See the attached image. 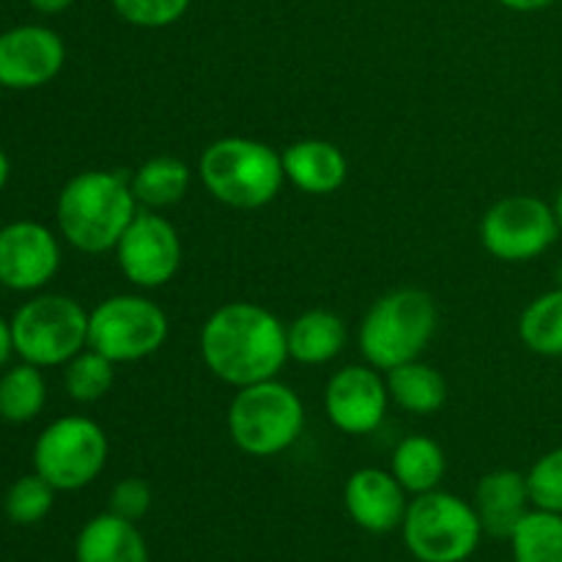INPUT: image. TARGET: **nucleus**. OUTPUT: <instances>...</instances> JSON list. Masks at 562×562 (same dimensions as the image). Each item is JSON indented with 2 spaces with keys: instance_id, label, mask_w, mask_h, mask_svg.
I'll list each match as a JSON object with an SVG mask.
<instances>
[{
  "instance_id": "nucleus-26",
  "label": "nucleus",
  "mask_w": 562,
  "mask_h": 562,
  "mask_svg": "<svg viewBox=\"0 0 562 562\" xmlns=\"http://www.w3.org/2000/svg\"><path fill=\"white\" fill-rule=\"evenodd\" d=\"M115 362L99 355L97 349L86 346L77 357H71L64 366V387L66 395L77 404H97L113 390Z\"/></svg>"
},
{
  "instance_id": "nucleus-30",
  "label": "nucleus",
  "mask_w": 562,
  "mask_h": 562,
  "mask_svg": "<svg viewBox=\"0 0 562 562\" xmlns=\"http://www.w3.org/2000/svg\"><path fill=\"white\" fill-rule=\"evenodd\" d=\"M151 503L154 492L148 486V481H143V477H124L110 492V514L135 521V525L151 510Z\"/></svg>"
},
{
  "instance_id": "nucleus-36",
  "label": "nucleus",
  "mask_w": 562,
  "mask_h": 562,
  "mask_svg": "<svg viewBox=\"0 0 562 562\" xmlns=\"http://www.w3.org/2000/svg\"><path fill=\"white\" fill-rule=\"evenodd\" d=\"M560 283H562V267H560Z\"/></svg>"
},
{
  "instance_id": "nucleus-20",
  "label": "nucleus",
  "mask_w": 562,
  "mask_h": 562,
  "mask_svg": "<svg viewBox=\"0 0 562 562\" xmlns=\"http://www.w3.org/2000/svg\"><path fill=\"white\" fill-rule=\"evenodd\" d=\"M390 472L406 488V494L417 497V494H428L439 488L445 472H448V459H445V450L437 439L412 434V437H404L395 445Z\"/></svg>"
},
{
  "instance_id": "nucleus-2",
  "label": "nucleus",
  "mask_w": 562,
  "mask_h": 562,
  "mask_svg": "<svg viewBox=\"0 0 562 562\" xmlns=\"http://www.w3.org/2000/svg\"><path fill=\"white\" fill-rule=\"evenodd\" d=\"M137 212L126 170H82L66 181L55 203L60 236L88 256L115 250Z\"/></svg>"
},
{
  "instance_id": "nucleus-35",
  "label": "nucleus",
  "mask_w": 562,
  "mask_h": 562,
  "mask_svg": "<svg viewBox=\"0 0 562 562\" xmlns=\"http://www.w3.org/2000/svg\"><path fill=\"white\" fill-rule=\"evenodd\" d=\"M552 212H554V220H558L560 234H562V187H560L558 195H554V201H552Z\"/></svg>"
},
{
  "instance_id": "nucleus-22",
  "label": "nucleus",
  "mask_w": 562,
  "mask_h": 562,
  "mask_svg": "<svg viewBox=\"0 0 562 562\" xmlns=\"http://www.w3.org/2000/svg\"><path fill=\"white\" fill-rule=\"evenodd\" d=\"M384 379H387L390 401L409 415H437L448 401V382L442 373L420 360L393 368Z\"/></svg>"
},
{
  "instance_id": "nucleus-25",
  "label": "nucleus",
  "mask_w": 562,
  "mask_h": 562,
  "mask_svg": "<svg viewBox=\"0 0 562 562\" xmlns=\"http://www.w3.org/2000/svg\"><path fill=\"white\" fill-rule=\"evenodd\" d=\"M508 541L514 562H562V514L532 508Z\"/></svg>"
},
{
  "instance_id": "nucleus-29",
  "label": "nucleus",
  "mask_w": 562,
  "mask_h": 562,
  "mask_svg": "<svg viewBox=\"0 0 562 562\" xmlns=\"http://www.w3.org/2000/svg\"><path fill=\"white\" fill-rule=\"evenodd\" d=\"M113 11L124 22L146 31H159L173 22H179L187 14L192 0H110Z\"/></svg>"
},
{
  "instance_id": "nucleus-14",
  "label": "nucleus",
  "mask_w": 562,
  "mask_h": 562,
  "mask_svg": "<svg viewBox=\"0 0 562 562\" xmlns=\"http://www.w3.org/2000/svg\"><path fill=\"white\" fill-rule=\"evenodd\" d=\"M66 44L53 27L16 25L0 33V86L9 91H33L60 75Z\"/></svg>"
},
{
  "instance_id": "nucleus-27",
  "label": "nucleus",
  "mask_w": 562,
  "mask_h": 562,
  "mask_svg": "<svg viewBox=\"0 0 562 562\" xmlns=\"http://www.w3.org/2000/svg\"><path fill=\"white\" fill-rule=\"evenodd\" d=\"M55 492H58V488H55L53 483L44 481L38 472L20 477V481L11 483L9 492H5V516L20 527L38 525V521L47 519V514L53 510Z\"/></svg>"
},
{
  "instance_id": "nucleus-11",
  "label": "nucleus",
  "mask_w": 562,
  "mask_h": 562,
  "mask_svg": "<svg viewBox=\"0 0 562 562\" xmlns=\"http://www.w3.org/2000/svg\"><path fill=\"white\" fill-rule=\"evenodd\" d=\"M181 258V236L176 225L162 214L151 209H140L130 228L115 245V261L121 274L137 289H162L179 274Z\"/></svg>"
},
{
  "instance_id": "nucleus-34",
  "label": "nucleus",
  "mask_w": 562,
  "mask_h": 562,
  "mask_svg": "<svg viewBox=\"0 0 562 562\" xmlns=\"http://www.w3.org/2000/svg\"><path fill=\"white\" fill-rule=\"evenodd\" d=\"M9 176H11V162H9V154L0 148V192H3V187L9 184Z\"/></svg>"
},
{
  "instance_id": "nucleus-4",
  "label": "nucleus",
  "mask_w": 562,
  "mask_h": 562,
  "mask_svg": "<svg viewBox=\"0 0 562 562\" xmlns=\"http://www.w3.org/2000/svg\"><path fill=\"white\" fill-rule=\"evenodd\" d=\"M439 327V307L423 289H395L379 296L362 316L357 346L368 366L382 373L420 360Z\"/></svg>"
},
{
  "instance_id": "nucleus-24",
  "label": "nucleus",
  "mask_w": 562,
  "mask_h": 562,
  "mask_svg": "<svg viewBox=\"0 0 562 562\" xmlns=\"http://www.w3.org/2000/svg\"><path fill=\"white\" fill-rule=\"evenodd\" d=\"M519 338L532 355L562 357V283L543 291L525 307L519 318Z\"/></svg>"
},
{
  "instance_id": "nucleus-32",
  "label": "nucleus",
  "mask_w": 562,
  "mask_h": 562,
  "mask_svg": "<svg viewBox=\"0 0 562 562\" xmlns=\"http://www.w3.org/2000/svg\"><path fill=\"white\" fill-rule=\"evenodd\" d=\"M14 355V338H11V322H5L0 316V368L9 362V357Z\"/></svg>"
},
{
  "instance_id": "nucleus-21",
  "label": "nucleus",
  "mask_w": 562,
  "mask_h": 562,
  "mask_svg": "<svg viewBox=\"0 0 562 562\" xmlns=\"http://www.w3.org/2000/svg\"><path fill=\"white\" fill-rule=\"evenodd\" d=\"M132 179V192H135L140 209H170L190 192L192 170L184 159L173 154H159V157L146 159Z\"/></svg>"
},
{
  "instance_id": "nucleus-1",
  "label": "nucleus",
  "mask_w": 562,
  "mask_h": 562,
  "mask_svg": "<svg viewBox=\"0 0 562 562\" xmlns=\"http://www.w3.org/2000/svg\"><path fill=\"white\" fill-rule=\"evenodd\" d=\"M201 357L212 376L236 390L278 379L291 360L285 324L256 302H225L203 322Z\"/></svg>"
},
{
  "instance_id": "nucleus-17",
  "label": "nucleus",
  "mask_w": 562,
  "mask_h": 562,
  "mask_svg": "<svg viewBox=\"0 0 562 562\" xmlns=\"http://www.w3.org/2000/svg\"><path fill=\"white\" fill-rule=\"evenodd\" d=\"M285 181L305 195H333L349 179V159L335 143L307 137L283 151Z\"/></svg>"
},
{
  "instance_id": "nucleus-18",
  "label": "nucleus",
  "mask_w": 562,
  "mask_h": 562,
  "mask_svg": "<svg viewBox=\"0 0 562 562\" xmlns=\"http://www.w3.org/2000/svg\"><path fill=\"white\" fill-rule=\"evenodd\" d=\"M77 562H151L146 538L135 521L115 514H99L80 530L75 541Z\"/></svg>"
},
{
  "instance_id": "nucleus-31",
  "label": "nucleus",
  "mask_w": 562,
  "mask_h": 562,
  "mask_svg": "<svg viewBox=\"0 0 562 562\" xmlns=\"http://www.w3.org/2000/svg\"><path fill=\"white\" fill-rule=\"evenodd\" d=\"M497 3H503L505 9H510V11H519V14H530V11L549 9L554 0H497Z\"/></svg>"
},
{
  "instance_id": "nucleus-12",
  "label": "nucleus",
  "mask_w": 562,
  "mask_h": 562,
  "mask_svg": "<svg viewBox=\"0 0 562 562\" xmlns=\"http://www.w3.org/2000/svg\"><path fill=\"white\" fill-rule=\"evenodd\" d=\"M329 423L349 437L379 431L390 409L387 379L373 366H346L329 376L324 390Z\"/></svg>"
},
{
  "instance_id": "nucleus-7",
  "label": "nucleus",
  "mask_w": 562,
  "mask_h": 562,
  "mask_svg": "<svg viewBox=\"0 0 562 562\" xmlns=\"http://www.w3.org/2000/svg\"><path fill=\"white\" fill-rule=\"evenodd\" d=\"M14 355L36 368L66 366L88 346V311L66 294H38L11 318Z\"/></svg>"
},
{
  "instance_id": "nucleus-3",
  "label": "nucleus",
  "mask_w": 562,
  "mask_h": 562,
  "mask_svg": "<svg viewBox=\"0 0 562 562\" xmlns=\"http://www.w3.org/2000/svg\"><path fill=\"white\" fill-rule=\"evenodd\" d=\"M198 176L223 206L256 212L283 192V154L256 137H220L203 148Z\"/></svg>"
},
{
  "instance_id": "nucleus-23",
  "label": "nucleus",
  "mask_w": 562,
  "mask_h": 562,
  "mask_svg": "<svg viewBox=\"0 0 562 562\" xmlns=\"http://www.w3.org/2000/svg\"><path fill=\"white\" fill-rule=\"evenodd\" d=\"M47 404V382L42 368L31 362L9 368L0 376V420L5 423H31L42 415Z\"/></svg>"
},
{
  "instance_id": "nucleus-13",
  "label": "nucleus",
  "mask_w": 562,
  "mask_h": 562,
  "mask_svg": "<svg viewBox=\"0 0 562 562\" xmlns=\"http://www.w3.org/2000/svg\"><path fill=\"white\" fill-rule=\"evenodd\" d=\"M60 241L36 220H16L0 228V285L38 291L58 274Z\"/></svg>"
},
{
  "instance_id": "nucleus-9",
  "label": "nucleus",
  "mask_w": 562,
  "mask_h": 562,
  "mask_svg": "<svg viewBox=\"0 0 562 562\" xmlns=\"http://www.w3.org/2000/svg\"><path fill=\"white\" fill-rule=\"evenodd\" d=\"M170 333L168 316L143 294H115L88 313V346L115 366L157 355Z\"/></svg>"
},
{
  "instance_id": "nucleus-16",
  "label": "nucleus",
  "mask_w": 562,
  "mask_h": 562,
  "mask_svg": "<svg viewBox=\"0 0 562 562\" xmlns=\"http://www.w3.org/2000/svg\"><path fill=\"white\" fill-rule=\"evenodd\" d=\"M483 532L492 538H510L516 525L532 510L527 475L519 470H494L481 477L472 499Z\"/></svg>"
},
{
  "instance_id": "nucleus-6",
  "label": "nucleus",
  "mask_w": 562,
  "mask_h": 562,
  "mask_svg": "<svg viewBox=\"0 0 562 562\" xmlns=\"http://www.w3.org/2000/svg\"><path fill=\"white\" fill-rule=\"evenodd\" d=\"M401 536L417 562H467L477 552L486 532L475 505L434 488L412 499Z\"/></svg>"
},
{
  "instance_id": "nucleus-10",
  "label": "nucleus",
  "mask_w": 562,
  "mask_h": 562,
  "mask_svg": "<svg viewBox=\"0 0 562 562\" xmlns=\"http://www.w3.org/2000/svg\"><path fill=\"white\" fill-rule=\"evenodd\" d=\"M560 225L552 203L536 195H508L494 203L481 220V245L503 263L541 258L558 241Z\"/></svg>"
},
{
  "instance_id": "nucleus-33",
  "label": "nucleus",
  "mask_w": 562,
  "mask_h": 562,
  "mask_svg": "<svg viewBox=\"0 0 562 562\" xmlns=\"http://www.w3.org/2000/svg\"><path fill=\"white\" fill-rule=\"evenodd\" d=\"M27 3L36 11H42V14H60V11L69 9L75 0H27Z\"/></svg>"
},
{
  "instance_id": "nucleus-8",
  "label": "nucleus",
  "mask_w": 562,
  "mask_h": 562,
  "mask_svg": "<svg viewBox=\"0 0 562 562\" xmlns=\"http://www.w3.org/2000/svg\"><path fill=\"white\" fill-rule=\"evenodd\" d=\"M110 442L104 428L86 415L49 423L33 445V470L58 492H80L102 475Z\"/></svg>"
},
{
  "instance_id": "nucleus-28",
  "label": "nucleus",
  "mask_w": 562,
  "mask_h": 562,
  "mask_svg": "<svg viewBox=\"0 0 562 562\" xmlns=\"http://www.w3.org/2000/svg\"><path fill=\"white\" fill-rule=\"evenodd\" d=\"M532 508L562 514V448L543 453L527 472Z\"/></svg>"
},
{
  "instance_id": "nucleus-5",
  "label": "nucleus",
  "mask_w": 562,
  "mask_h": 562,
  "mask_svg": "<svg viewBox=\"0 0 562 562\" xmlns=\"http://www.w3.org/2000/svg\"><path fill=\"white\" fill-rule=\"evenodd\" d=\"M228 437L241 453L272 459L285 453L305 431V404L280 379L239 387L228 406Z\"/></svg>"
},
{
  "instance_id": "nucleus-15",
  "label": "nucleus",
  "mask_w": 562,
  "mask_h": 562,
  "mask_svg": "<svg viewBox=\"0 0 562 562\" xmlns=\"http://www.w3.org/2000/svg\"><path fill=\"white\" fill-rule=\"evenodd\" d=\"M344 505L349 519L371 536L401 530L409 508L406 488L395 481L393 472L379 467H362L346 481Z\"/></svg>"
},
{
  "instance_id": "nucleus-37",
  "label": "nucleus",
  "mask_w": 562,
  "mask_h": 562,
  "mask_svg": "<svg viewBox=\"0 0 562 562\" xmlns=\"http://www.w3.org/2000/svg\"><path fill=\"white\" fill-rule=\"evenodd\" d=\"M0 91H3V86H0Z\"/></svg>"
},
{
  "instance_id": "nucleus-19",
  "label": "nucleus",
  "mask_w": 562,
  "mask_h": 562,
  "mask_svg": "<svg viewBox=\"0 0 562 562\" xmlns=\"http://www.w3.org/2000/svg\"><path fill=\"white\" fill-rule=\"evenodd\" d=\"M285 338H289V357L294 362L327 366L335 357L344 355L349 344V329L338 313L327 307H313L285 324Z\"/></svg>"
}]
</instances>
